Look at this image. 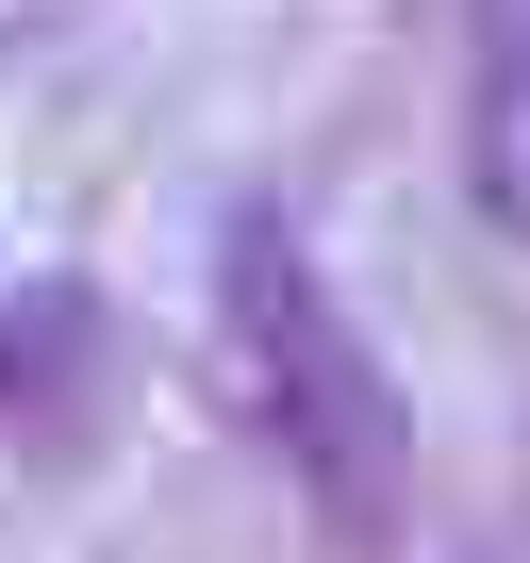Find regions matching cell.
<instances>
[{
	"label": "cell",
	"instance_id": "7a4b0ae2",
	"mask_svg": "<svg viewBox=\"0 0 530 563\" xmlns=\"http://www.w3.org/2000/svg\"><path fill=\"white\" fill-rule=\"evenodd\" d=\"M464 199L530 249V0H464Z\"/></svg>",
	"mask_w": 530,
	"mask_h": 563
},
{
	"label": "cell",
	"instance_id": "6da1fadb",
	"mask_svg": "<svg viewBox=\"0 0 530 563\" xmlns=\"http://www.w3.org/2000/svg\"><path fill=\"white\" fill-rule=\"evenodd\" d=\"M232 349H249V398H265V431L316 464V497H332V514H382V464H398V431H382V382H365V349L332 332L316 265H299V249H265V232L232 249Z\"/></svg>",
	"mask_w": 530,
	"mask_h": 563
}]
</instances>
